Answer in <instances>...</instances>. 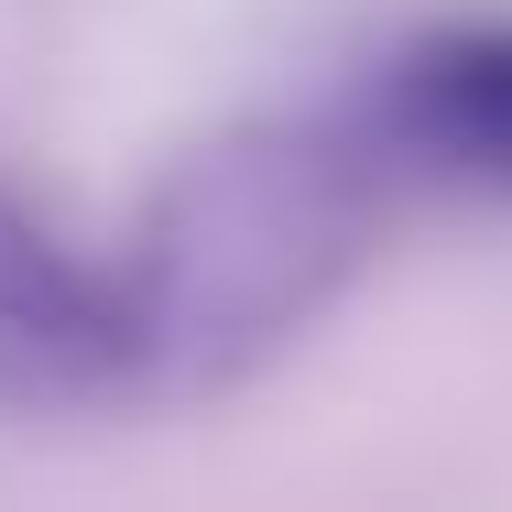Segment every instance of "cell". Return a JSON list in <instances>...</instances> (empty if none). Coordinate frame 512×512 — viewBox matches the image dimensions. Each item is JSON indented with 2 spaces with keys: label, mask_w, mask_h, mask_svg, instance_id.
Instances as JSON below:
<instances>
[{
  "label": "cell",
  "mask_w": 512,
  "mask_h": 512,
  "mask_svg": "<svg viewBox=\"0 0 512 512\" xmlns=\"http://www.w3.org/2000/svg\"><path fill=\"white\" fill-rule=\"evenodd\" d=\"M382 186L393 164L360 109H262L175 153L109 262L131 393L207 404L273 371L360 284L382 240Z\"/></svg>",
  "instance_id": "obj_1"
},
{
  "label": "cell",
  "mask_w": 512,
  "mask_h": 512,
  "mask_svg": "<svg viewBox=\"0 0 512 512\" xmlns=\"http://www.w3.org/2000/svg\"><path fill=\"white\" fill-rule=\"evenodd\" d=\"M360 131L382 142L393 175L458 186V197H512V22H425L404 33L371 88Z\"/></svg>",
  "instance_id": "obj_2"
},
{
  "label": "cell",
  "mask_w": 512,
  "mask_h": 512,
  "mask_svg": "<svg viewBox=\"0 0 512 512\" xmlns=\"http://www.w3.org/2000/svg\"><path fill=\"white\" fill-rule=\"evenodd\" d=\"M131 393L120 295L44 207L0 186V414H88Z\"/></svg>",
  "instance_id": "obj_3"
}]
</instances>
